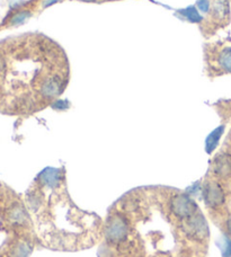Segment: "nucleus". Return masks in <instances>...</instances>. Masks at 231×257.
Wrapping results in <instances>:
<instances>
[{
    "label": "nucleus",
    "mask_w": 231,
    "mask_h": 257,
    "mask_svg": "<svg viewBox=\"0 0 231 257\" xmlns=\"http://www.w3.org/2000/svg\"><path fill=\"white\" fill-rule=\"evenodd\" d=\"M32 251V247L25 241H21L14 247L12 250V257H27Z\"/></svg>",
    "instance_id": "obj_11"
},
{
    "label": "nucleus",
    "mask_w": 231,
    "mask_h": 257,
    "mask_svg": "<svg viewBox=\"0 0 231 257\" xmlns=\"http://www.w3.org/2000/svg\"><path fill=\"white\" fill-rule=\"evenodd\" d=\"M40 185L45 189H58L62 183V171L58 168H45L39 175Z\"/></svg>",
    "instance_id": "obj_7"
},
{
    "label": "nucleus",
    "mask_w": 231,
    "mask_h": 257,
    "mask_svg": "<svg viewBox=\"0 0 231 257\" xmlns=\"http://www.w3.org/2000/svg\"><path fill=\"white\" fill-rule=\"evenodd\" d=\"M198 7H200L202 11H207V8H209V2L207 0H198Z\"/></svg>",
    "instance_id": "obj_12"
},
{
    "label": "nucleus",
    "mask_w": 231,
    "mask_h": 257,
    "mask_svg": "<svg viewBox=\"0 0 231 257\" xmlns=\"http://www.w3.org/2000/svg\"><path fill=\"white\" fill-rule=\"evenodd\" d=\"M184 221V231L191 239L202 241L209 237V226L202 213L197 212Z\"/></svg>",
    "instance_id": "obj_4"
},
{
    "label": "nucleus",
    "mask_w": 231,
    "mask_h": 257,
    "mask_svg": "<svg viewBox=\"0 0 231 257\" xmlns=\"http://www.w3.org/2000/svg\"><path fill=\"white\" fill-rule=\"evenodd\" d=\"M130 232L129 223L122 214H113L108 218L104 228V236L109 244L120 245L126 241Z\"/></svg>",
    "instance_id": "obj_2"
},
{
    "label": "nucleus",
    "mask_w": 231,
    "mask_h": 257,
    "mask_svg": "<svg viewBox=\"0 0 231 257\" xmlns=\"http://www.w3.org/2000/svg\"><path fill=\"white\" fill-rule=\"evenodd\" d=\"M64 50L43 34H23L0 42V111L30 113L54 104L68 85Z\"/></svg>",
    "instance_id": "obj_1"
},
{
    "label": "nucleus",
    "mask_w": 231,
    "mask_h": 257,
    "mask_svg": "<svg viewBox=\"0 0 231 257\" xmlns=\"http://www.w3.org/2000/svg\"><path fill=\"white\" fill-rule=\"evenodd\" d=\"M8 219L9 222H12L15 226H25L29 221V217L25 209L21 205H14L11 208L8 212Z\"/></svg>",
    "instance_id": "obj_9"
},
{
    "label": "nucleus",
    "mask_w": 231,
    "mask_h": 257,
    "mask_svg": "<svg viewBox=\"0 0 231 257\" xmlns=\"http://www.w3.org/2000/svg\"><path fill=\"white\" fill-rule=\"evenodd\" d=\"M223 131V126H220L214 130L211 135L206 138V142H205V150L207 154H211L212 151L215 149L216 145H218L219 139L221 138V135H222Z\"/></svg>",
    "instance_id": "obj_10"
},
{
    "label": "nucleus",
    "mask_w": 231,
    "mask_h": 257,
    "mask_svg": "<svg viewBox=\"0 0 231 257\" xmlns=\"http://www.w3.org/2000/svg\"><path fill=\"white\" fill-rule=\"evenodd\" d=\"M203 199L210 209L221 208L225 203V192L218 181H209L203 185Z\"/></svg>",
    "instance_id": "obj_5"
},
{
    "label": "nucleus",
    "mask_w": 231,
    "mask_h": 257,
    "mask_svg": "<svg viewBox=\"0 0 231 257\" xmlns=\"http://www.w3.org/2000/svg\"><path fill=\"white\" fill-rule=\"evenodd\" d=\"M225 229H227V232L229 233V236H231V218L227 220V223H225Z\"/></svg>",
    "instance_id": "obj_13"
},
{
    "label": "nucleus",
    "mask_w": 231,
    "mask_h": 257,
    "mask_svg": "<svg viewBox=\"0 0 231 257\" xmlns=\"http://www.w3.org/2000/svg\"><path fill=\"white\" fill-rule=\"evenodd\" d=\"M212 173L215 178L228 181L231 178V155L227 153L219 154L212 163Z\"/></svg>",
    "instance_id": "obj_6"
},
{
    "label": "nucleus",
    "mask_w": 231,
    "mask_h": 257,
    "mask_svg": "<svg viewBox=\"0 0 231 257\" xmlns=\"http://www.w3.org/2000/svg\"><path fill=\"white\" fill-rule=\"evenodd\" d=\"M210 64H213L216 70L231 72V48L221 49L216 52L214 58L210 59Z\"/></svg>",
    "instance_id": "obj_8"
},
{
    "label": "nucleus",
    "mask_w": 231,
    "mask_h": 257,
    "mask_svg": "<svg viewBox=\"0 0 231 257\" xmlns=\"http://www.w3.org/2000/svg\"><path fill=\"white\" fill-rule=\"evenodd\" d=\"M169 211L175 218L186 220L198 212V206L188 194H175L169 200Z\"/></svg>",
    "instance_id": "obj_3"
}]
</instances>
